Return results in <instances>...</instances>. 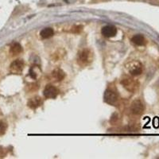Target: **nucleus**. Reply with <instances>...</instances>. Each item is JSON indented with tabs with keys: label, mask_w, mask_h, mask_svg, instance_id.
Segmentation results:
<instances>
[{
	"label": "nucleus",
	"mask_w": 159,
	"mask_h": 159,
	"mask_svg": "<svg viewBox=\"0 0 159 159\" xmlns=\"http://www.w3.org/2000/svg\"><path fill=\"white\" fill-rule=\"evenodd\" d=\"M92 61V52L88 49H84L80 52L78 55V61L80 65H88Z\"/></svg>",
	"instance_id": "obj_1"
},
{
	"label": "nucleus",
	"mask_w": 159,
	"mask_h": 159,
	"mask_svg": "<svg viewBox=\"0 0 159 159\" xmlns=\"http://www.w3.org/2000/svg\"><path fill=\"white\" fill-rule=\"evenodd\" d=\"M121 84H123V86L125 89L130 92H134L138 89V87H139L138 82L130 77H126L124 79H123L122 80Z\"/></svg>",
	"instance_id": "obj_2"
},
{
	"label": "nucleus",
	"mask_w": 159,
	"mask_h": 159,
	"mask_svg": "<svg viewBox=\"0 0 159 159\" xmlns=\"http://www.w3.org/2000/svg\"><path fill=\"white\" fill-rule=\"evenodd\" d=\"M24 66H25V63L22 60H15V61L11 63L10 66V71L13 74H21L23 71Z\"/></svg>",
	"instance_id": "obj_3"
},
{
	"label": "nucleus",
	"mask_w": 159,
	"mask_h": 159,
	"mask_svg": "<svg viewBox=\"0 0 159 159\" xmlns=\"http://www.w3.org/2000/svg\"><path fill=\"white\" fill-rule=\"evenodd\" d=\"M104 100L108 104H115L118 100V96L116 92L110 89H107L104 93Z\"/></svg>",
	"instance_id": "obj_4"
},
{
	"label": "nucleus",
	"mask_w": 159,
	"mask_h": 159,
	"mask_svg": "<svg viewBox=\"0 0 159 159\" xmlns=\"http://www.w3.org/2000/svg\"><path fill=\"white\" fill-rule=\"evenodd\" d=\"M127 69H128L129 72L132 76H138L140 75L143 72V68H142V65L139 62L134 61L129 64L127 66Z\"/></svg>",
	"instance_id": "obj_5"
},
{
	"label": "nucleus",
	"mask_w": 159,
	"mask_h": 159,
	"mask_svg": "<svg viewBox=\"0 0 159 159\" xmlns=\"http://www.w3.org/2000/svg\"><path fill=\"white\" fill-rule=\"evenodd\" d=\"M58 90L52 85H47L43 92L44 96L47 99H55L58 95Z\"/></svg>",
	"instance_id": "obj_6"
},
{
	"label": "nucleus",
	"mask_w": 159,
	"mask_h": 159,
	"mask_svg": "<svg viewBox=\"0 0 159 159\" xmlns=\"http://www.w3.org/2000/svg\"><path fill=\"white\" fill-rule=\"evenodd\" d=\"M144 105L140 100H135L132 103L130 111L134 115H141L144 111Z\"/></svg>",
	"instance_id": "obj_7"
},
{
	"label": "nucleus",
	"mask_w": 159,
	"mask_h": 159,
	"mask_svg": "<svg viewBox=\"0 0 159 159\" xmlns=\"http://www.w3.org/2000/svg\"><path fill=\"white\" fill-rule=\"evenodd\" d=\"M101 33L106 38H111V37H114L116 35L117 29L115 27L114 25H106V26L102 28Z\"/></svg>",
	"instance_id": "obj_8"
},
{
	"label": "nucleus",
	"mask_w": 159,
	"mask_h": 159,
	"mask_svg": "<svg viewBox=\"0 0 159 159\" xmlns=\"http://www.w3.org/2000/svg\"><path fill=\"white\" fill-rule=\"evenodd\" d=\"M27 105L28 107H30V108L36 109L42 105V99L39 96H34V97H32L31 99H30Z\"/></svg>",
	"instance_id": "obj_9"
},
{
	"label": "nucleus",
	"mask_w": 159,
	"mask_h": 159,
	"mask_svg": "<svg viewBox=\"0 0 159 159\" xmlns=\"http://www.w3.org/2000/svg\"><path fill=\"white\" fill-rule=\"evenodd\" d=\"M52 76L53 77V79L56 80L57 81H61L65 79V73L61 69H56L55 70L52 71Z\"/></svg>",
	"instance_id": "obj_10"
},
{
	"label": "nucleus",
	"mask_w": 159,
	"mask_h": 159,
	"mask_svg": "<svg viewBox=\"0 0 159 159\" xmlns=\"http://www.w3.org/2000/svg\"><path fill=\"white\" fill-rule=\"evenodd\" d=\"M22 45H20L19 43H18V42L13 43L11 46V49H10V52H11L13 56L19 54L20 52H22Z\"/></svg>",
	"instance_id": "obj_11"
},
{
	"label": "nucleus",
	"mask_w": 159,
	"mask_h": 159,
	"mask_svg": "<svg viewBox=\"0 0 159 159\" xmlns=\"http://www.w3.org/2000/svg\"><path fill=\"white\" fill-rule=\"evenodd\" d=\"M131 42L137 45H144L146 44V39L141 34H136L131 38Z\"/></svg>",
	"instance_id": "obj_12"
},
{
	"label": "nucleus",
	"mask_w": 159,
	"mask_h": 159,
	"mask_svg": "<svg viewBox=\"0 0 159 159\" xmlns=\"http://www.w3.org/2000/svg\"><path fill=\"white\" fill-rule=\"evenodd\" d=\"M53 34H54V31H53V30H52V28L49 27L45 28V29L42 30L41 31V33H40L41 37H42V38H44V39L51 38Z\"/></svg>",
	"instance_id": "obj_13"
},
{
	"label": "nucleus",
	"mask_w": 159,
	"mask_h": 159,
	"mask_svg": "<svg viewBox=\"0 0 159 159\" xmlns=\"http://www.w3.org/2000/svg\"><path fill=\"white\" fill-rule=\"evenodd\" d=\"M37 69H38V67H32L30 69V75L33 79H37L38 78V75L39 73L37 72Z\"/></svg>",
	"instance_id": "obj_14"
},
{
	"label": "nucleus",
	"mask_w": 159,
	"mask_h": 159,
	"mask_svg": "<svg viewBox=\"0 0 159 159\" xmlns=\"http://www.w3.org/2000/svg\"><path fill=\"white\" fill-rule=\"evenodd\" d=\"M7 130V124L2 120H0V135L3 134Z\"/></svg>",
	"instance_id": "obj_15"
},
{
	"label": "nucleus",
	"mask_w": 159,
	"mask_h": 159,
	"mask_svg": "<svg viewBox=\"0 0 159 159\" xmlns=\"http://www.w3.org/2000/svg\"><path fill=\"white\" fill-rule=\"evenodd\" d=\"M82 30V26H80V25H77V26H75V27H73V32H80V31H81Z\"/></svg>",
	"instance_id": "obj_16"
}]
</instances>
